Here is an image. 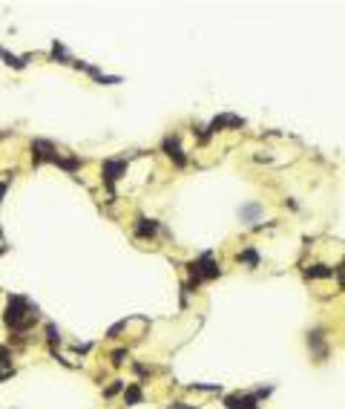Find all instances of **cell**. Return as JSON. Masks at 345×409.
Masks as SVG:
<instances>
[{
	"label": "cell",
	"mask_w": 345,
	"mask_h": 409,
	"mask_svg": "<svg viewBox=\"0 0 345 409\" xmlns=\"http://www.w3.org/2000/svg\"><path fill=\"white\" fill-rule=\"evenodd\" d=\"M29 311H32V306H29L20 294H12V297H9V306H6V317H3V320H6V326H12L15 331H26V328L38 320V314H29Z\"/></svg>",
	"instance_id": "1"
},
{
	"label": "cell",
	"mask_w": 345,
	"mask_h": 409,
	"mask_svg": "<svg viewBox=\"0 0 345 409\" xmlns=\"http://www.w3.org/2000/svg\"><path fill=\"white\" fill-rule=\"evenodd\" d=\"M61 156L55 153V144L52 141H43V138H35L32 141V162L35 167L38 164H43V162H58Z\"/></svg>",
	"instance_id": "2"
},
{
	"label": "cell",
	"mask_w": 345,
	"mask_h": 409,
	"mask_svg": "<svg viewBox=\"0 0 345 409\" xmlns=\"http://www.w3.org/2000/svg\"><path fill=\"white\" fill-rule=\"evenodd\" d=\"M124 170H127V162H121V159H107V162H104V182H107V188L113 190V185L121 179Z\"/></svg>",
	"instance_id": "3"
},
{
	"label": "cell",
	"mask_w": 345,
	"mask_h": 409,
	"mask_svg": "<svg viewBox=\"0 0 345 409\" xmlns=\"http://www.w3.org/2000/svg\"><path fill=\"white\" fill-rule=\"evenodd\" d=\"M164 153L179 164V167H184L187 164V159H184V153H181V147H179V136H167L164 138Z\"/></svg>",
	"instance_id": "4"
},
{
	"label": "cell",
	"mask_w": 345,
	"mask_h": 409,
	"mask_svg": "<svg viewBox=\"0 0 345 409\" xmlns=\"http://www.w3.org/2000/svg\"><path fill=\"white\" fill-rule=\"evenodd\" d=\"M242 124H245V119H239V116H219V119H213V121H210V127H207L204 133L210 136V133L222 130V127H242Z\"/></svg>",
	"instance_id": "5"
},
{
	"label": "cell",
	"mask_w": 345,
	"mask_h": 409,
	"mask_svg": "<svg viewBox=\"0 0 345 409\" xmlns=\"http://www.w3.org/2000/svg\"><path fill=\"white\" fill-rule=\"evenodd\" d=\"M155 231H158V222H155V219H144V216H141L138 225H135V237H141V239L153 237Z\"/></svg>",
	"instance_id": "6"
},
{
	"label": "cell",
	"mask_w": 345,
	"mask_h": 409,
	"mask_svg": "<svg viewBox=\"0 0 345 409\" xmlns=\"http://www.w3.org/2000/svg\"><path fill=\"white\" fill-rule=\"evenodd\" d=\"M308 346H313V349H316V358H325V337H322V331H319V328L308 334Z\"/></svg>",
	"instance_id": "7"
},
{
	"label": "cell",
	"mask_w": 345,
	"mask_h": 409,
	"mask_svg": "<svg viewBox=\"0 0 345 409\" xmlns=\"http://www.w3.org/2000/svg\"><path fill=\"white\" fill-rule=\"evenodd\" d=\"M86 72H89V75H92L98 84H121V78H118V75H101L95 67H86Z\"/></svg>",
	"instance_id": "8"
},
{
	"label": "cell",
	"mask_w": 345,
	"mask_h": 409,
	"mask_svg": "<svg viewBox=\"0 0 345 409\" xmlns=\"http://www.w3.org/2000/svg\"><path fill=\"white\" fill-rule=\"evenodd\" d=\"M305 277H316V280H325V277H334V271H331L328 265H311V268L305 271Z\"/></svg>",
	"instance_id": "9"
},
{
	"label": "cell",
	"mask_w": 345,
	"mask_h": 409,
	"mask_svg": "<svg viewBox=\"0 0 345 409\" xmlns=\"http://www.w3.org/2000/svg\"><path fill=\"white\" fill-rule=\"evenodd\" d=\"M124 398H127V404H138V401H141V389H138V383H130L127 392H124Z\"/></svg>",
	"instance_id": "10"
},
{
	"label": "cell",
	"mask_w": 345,
	"mask_h": 409,
	"mask_svg": "<svg viewBox=\"0 0 345 409\" xmlns=\"http://www.w3.org/2000/svg\"><path fill=\"white\" fill-rule=\"evenodd\" d=\"M239 213H242V219H256V216L262 213V207H259V204H245Z\"/></svg>",
	"instance_id": "11"
},
{
	"label": "cell",
	"mask_w": 345,
	"mask_h": 409,
	"mask_svg": "<svg viewBox=\"0 0 345 409\" xmlns=\"http://www.w3.org/2000/svg\"><path fill=\"white\" fill-rule=\"evenodd\" d=\"M239 262H247V265H256V262H259V254H256L253 248H245V251L239 254Z\"/></svg>",
	"instance_id": "12"
},
{
	"label": "cell",
	"mask_w": 345,
	"mask_h": 409,
	"mask_svg": "<svg viewBox=\"0 0 345 409\" xmlns=\"http://www.w3.org/2000/svg\"><path fill=\"white\" fill-rule=\"evenodd\" d=\"M55 164H61V167H64V170H78V167H81V159H58V162H55Z\"/></svg>",
	"instance_id": "13"
},
{
	"label": "cell",
	"mask_w": 345,
	"mask_h": 409,
	"mask_svg": "<svg viewBox=\"0 0 345 409\" xmlns=\"http://www.w3.org/2000/svg\"><path fill=\"white\" fill-rule=\"evenodd\" d=\"M0 55L6 58V64H12V67H17V69H23V67H26V61H23V58H15V55H9V52L3 49V46H0Z\"/></svg>",
	"instance_id": "14"
},
{
	"label": "cell",
	"mask_w": 345,
	"mask_h": 409,
	"mask_svg": "<svg viewBox=\"0 0 345 409\" xmlns=\"http://www.w3.org/2000/svg\"><path fill=\"white\" fill-rule=\"evenodd\" d=\"M225 407L228 409H242V395H230V398H225Z\"/></svg>",
	"instance_id": "15"
},
{
	"label": "cell",
	"mask_w": 345,
	"mask_h": 409,
	"mask_svg": "<svg viewBox=\"0 0 345 409\" xmlns=\"http://www.w3.org/2000/svg\"><path fill=\"white\" fill-rule=\"evenodd\" d=\"M121 389H124V380H113V386H110L104 395H107V398H113V395H118Z\"/></svg>",
	"instance_id": "16"
},
{
	"label": "cell",
	"mask_w": 345,
	"mask_h": 409,
	"mask_svg": "<svg viewBox=\"0 0 345 409\" xmlns=\"http://www.w3.org/2000/svg\"><path fill=\"white\" fill-rule=\"evenodd\" d=\"M46 340H49L52 346H55V343L61 340V337H58V328H55V326H46Z\"/></svg>",
	"instance_id": "17"
},
{
	"label": "cell",
	"mask_w": 345,
	"mask_h": 409,
	"mask_svg": "<svg viewBox=\"0 0 345 409\" xmlns=\"http://www.w3.org/2000/svg\"><path fill=\"white\" fill-rule=\"evenodd\" d=\"M124 360H127V352H124V349H118V352H113V366H121Z\"/></svg>",
	"instance_id": "18"
},
{
	"label": "cell",
	"mask_w": 345,
	"mask_h": 409,
	"mask_svg": "<svg viewBox=\"0 0 345 409\" xmlns=\"http://www.w3.org/2000/svg\"><path fill=\"white\" fill-rule=\"evenodd\" d=\"M52 58H55V61H61V64H64V46H61V43H55V46H52Z\"/></svg>",
	"instance_id": "19"
},
{
	"label": "cell",
	"mask_w": 345,
	"mask_h": 409,
	"mask_svg": "<svg viewBox=\"0 0 345 409\" xmlns=\"http://www.w3.org/2000/svg\"><path fill=\"white\" fill-rule=\"evenodd\" d=\"M127 326V320H121V323H115L113 328H110V337H115V334H121V328Z\"/></svg>",
	"instance_id": "20"
},
{
	"label": "cell",
	"mask_w": 345,
	"mask_h": 409,
	"mask_svg": "<svg viewBox=\"0 0 345 409\" xmlns=\"http://www.w3.org/2000/svg\"><path fill=\"white\" fill-rule=\"evenodd\" d=\"M0 363H3V366H9V349H6V346L0 349Z\"/></svg>",
	"instance_id": "21"
},
{
	"label": "cell",
	"mask_w": 345,
	"mask_h": 409,
	"mask_svg": "<svg viewBox=\"0 0 345 409\" xmlns=\"http://www.w3.org/2000/svg\"><path fill=\"white\" fill-rule=\"evenodd\" d=\"M170 409H193V407H190V404H173Z\"/></svg>",
	"instance_id": "22"
},
{
	"label": "cell",
	"mask_w": 345,
	"mask_h": 409,
	"mask_svg": "<svg viewBox=\"0 0 345 409\" xmlns=\"http://www.w3.org/2000/svg\"><path fill=\"white\" fill-rule=\"evenodd\" d=\"M3 196H6V185L0 182V202H3Z\"/></svg>",
	"instance_id": "23"
}]
</instances>
